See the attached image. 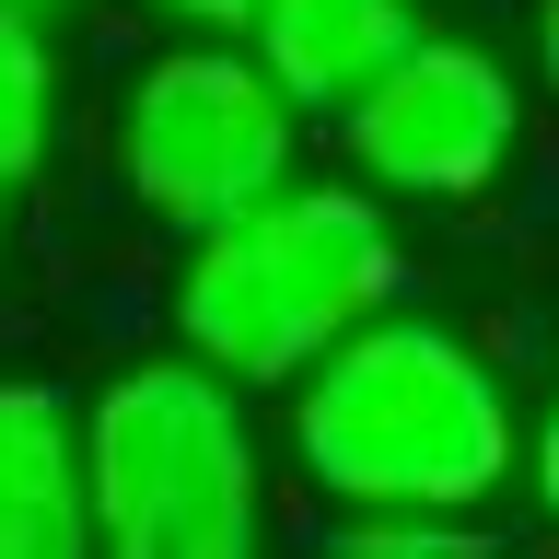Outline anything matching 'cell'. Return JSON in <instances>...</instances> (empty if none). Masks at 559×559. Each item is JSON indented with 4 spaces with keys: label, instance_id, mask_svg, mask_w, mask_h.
<instances>
[{
    "label": "cell",
    "instance_id": "6da1fadb",
    "mask_svg": "<svg viewBox=\"0 0 559 559\" xmlns=\"http://www.w3.org/2000/svg\"><path fill=\"white\" fill-rule=\"evenodd\" d=\"M292 478L314 513H489L524 466V396L466 326L384 304L280 384Z\"/></svg>",
    "mask_w": 559,
    "mask_h": 559
},
{
    "label": "cell",
    "instance_id": "7a4b0ae2",
    "mask_svg": "<svg viewBox=\"0 0 559 559\" xmlns=\"http://www.w3.org/2000/svg\"><path fill=\"white\" fill-rule=\"evenodd\" d=\"M384 304H408V234H396V199H373L361 175H280L269 199L175 234L164 280L175 349H199L210 373L257 396H280Z\"/></svg>",
    "mask_w": 559,
    "mask_h": 559
},
{
    "label": "cell",
    "instance_id": "3957f363",
    "mask_svg": "<svg viewBox=\"0 0 559 559\" xmlns=\"http://www.w3.org/2000/svg\"><path fill=\"white\" fill-rule=\"evenodd\" d=\"M280 454L257 431V384L199 349H140L82 396V501L105 559H245L269 536Z\"/></svg>",
    "mask_w": 559,
    "mask_h": 559
},
{
    "label": "cell",
    "instance_id": "277c9868",
    "mask_svg": "<svg viewBox=\"0 0 559 559\" xmlns=\"http://www.w3.org/2000/svg\"><path fill=\"white\" fill-rule=\"evenodd\" d=\"M304 175V105L245 35H164L117 94V187L152 234H199L222 210Z\"/></svg>",
    "mask_w": 559,
    "mask_h": 559
},
{
    "label": "cell",
    "instance_id": "5b68a950",
    "mask_svg": "<svg viewBox=\"0 0 559 559\" xmlns=\"http://www.w3.org/2000/svg\"><path fill=\"white\" fill-rule=\"evenodd\" d=\"M326 129H338V164L361 175L373 199H396V210H478V199L513 187L536 94H524V70L501 59L489 35L419 24Z\"/></svg>",
    "mask_w": 559,
    "mask_h": 559
},
{
    "label": "cell",
    "instance_id": "8992f818",
    "mask_svg": "<svg viewBox=\"0 0 559 559\" xmlns=\"http://www.w3.org/2000/svg\"><path fill=\"white\" fill-rule=\"evenodd\" d=\"M82 396L47 373H0V559H82Z\"/></svg>",
    "mask_w": 559,
    "mask_h": 559
},
{
    "label": "cell",
    "instance_id": "52a82bcc",
    "mask_svg": "<svg viewBox=\"0 0 559 559\" xmlns=\"http://www.w3.org/2000/svg\"><path fill=\"white\" fill-rule=\"evenodd\" d=\"M419 35V0H245V47L304 117H338L396 47Z\"/></svg>",
    "mask_w": 559,
    "mask_h": 559
},
{
    "label": "cell",
    "instance_id": "ba28073f",
    "mask_svg": "<svg viewBox=\"0 0 559 559\" xmlns=\"http://www.w3.org/2000/svg\"><path fill=\"white\" fill-rule=\"evenodd\" d=\"M59 129H70V59L35 12H0V199L24 210L59 164Z\"/></svg>",
    "mask_w": 559,
    "mask_h": 559
},
{
    "label": "cell",
    "instance_id": "9c48e42d",
    "mask_svg": "<svg viewBox=\"0 0 559 559\" xmlns=\"http://www.w3.org/2000/svg\"><path fill=\"white\" fill-rule=\"evenodd\" d=\"M349 559H454V548H489V513H326Z\"/></svg>",
    "mask_w": 559,
    "mask_h": 559
},
{
    "label": "cell",
    "instance_id": "30bf717a",
    "mask_svg": "<svg viewBox=\"0 0 559 559\" xmlns=\"http://www.w3.org/2000/svg\"><path fill=\"white\" fill-rule=\"evenodd\" d=\"M513 489L536 501V524L559 536V384L536 396V408H524V466H513Z\"/></svg>",
    "mask_w": 559,
    "mask_h": 559
},
{
    "label": "cell",
    "instance_id": "8fae6325",
    "mask_svg": "<svg viewBox=\"0 0 559 559\" xmlns=\"http://www.w3.org/2000/svg\"><path fill=\"white\" fill-rule=\"evenodd\" d=\"M524 94L559 117V0H536V12H524Z\"/></svg>",
    "mask_w": 559,
    "mask_h": 559
},
{
    "label": "cell",
    "instance_id": "7c38bea8",
    "mask_svg": "<svg viewBox=\"0 0 559 559\" xmlns=\"http://www.w3.org/2000/svg\"><path fill=\"white\" fill-rule=\"evenodd\" d=\"M164 35H245V0H140Z\"/></svg>",
    "mask_w": 559,
    "mask_h": 559
},
{
    "label": "cell",
    "instance_id": "4fadbf2b",
    "mask_svg": "<svg viewBox=\"0 0 559 559\" xmlns=\"http://www.w3.org/2000/svg\"><path fill=\"white\" fill-rule=\"evenodd\" d=\"M0 12H35V24H70V12H94V0H0Z\"/></svg>",
    "mask_w": 559,
    "mask_h": 559
},
{
    "label": "cell",
    "instance_id": "5bb4252c",
    "mask_svg": "<svg viewBox=\"0 0 559 559\" xmlns=\"http://www.w3.org/2000/svg\"><path fill=\"white\" fill-rule=\"evenodd\" d=\"M0 222H12V199H0Z\"/></svg>",
    "mask_w": 559,
    "mask_h": 559
}]
</instances>
